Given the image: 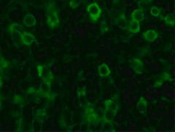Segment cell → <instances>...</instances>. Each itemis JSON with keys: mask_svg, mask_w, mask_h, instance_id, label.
I'll return each instance as SVG.
<instances>
[{"mask_svg": "<svg viewBox=\"0 0 175 132\" xmlns=\"http://www.w3.org/2000/svg\"><path fill=\"white\" fill-rule=\"evenodd\" d=\"M144 35H145V38L147 41H150V42H153L156 39V38L158 37V34L156 31L154 30H148V31L146 32L145 33H144Z\"/></svg>", "mask_w": 175, "mask_h": 132, "instance_id": "cell-4", "label": "cell"}, {"mask_svg": "<svg viewBox=\"0 0 175 132\" xmlns=\"http://www.w3.org/2000/svg\"><path fill=\"white\" fill-rule=\"evenodd\" d=\"M166 24H170V25L173 26L174 24V18L173 14H169L166 17Z\"/></svg>", "mask_w": 175, "mask_h": 132, "instance_id": "cell-12", "label": "cell"}, {"mask_svg": "<svg viewBox=\"0 0 175 132\" xmlns=\"http://www.w3.org/2000/svg\"><path fill=\"white\" fill-rule=\"evenodd\" d=\"M1 98H0V111H1Z\"/></svg>", "mask_w": 175, "mask_h": 132, "instance_id": "cell-16", "label": "cell"}, {"mask_svg": "<svg viewBox=\"0 0 175 132\" xmlns=\"http://www.w3.org/2000/svg\"><path fill=\"white\" fill-rule=\"evenodd\" d=\"M88 12L93 21H96L101 15V9L96 4H92L88 7Z\"/></svg>", "mask_w": 175, "mask_h": 132, "instance_id": "cell-1", "label": "cell"}, {"mask_svg": "<svg viewBox=\"0 0 175 132\" xmlns=\"http://www.w3.org/2000/svg\"><path fill=\"white\" fill-rule=\"evenodd\" d=\"M47 20H48L49 26L52 28H56L59 25V20H58V17L56 12L50 11Z\"/></svg>", "mask_w": 175, "mask_h": 132, "instance_id": "cell-3", "label": "cell"}, {"mask_svg": "<svg viewBox=\"0 0 175 132\" xmlns=\"http://www.w3.org/2000/svg\"><path fill=\"white\" fill-rule=\"evenodd\" d=\"M150 13H151V14L153 15V16L158 17L159 16V14H160V10H159L158 7H153L151 8V10H150Z\"/></svg>", "mask_w": 175, "mask_h": 132, "instance_id": "cell-13", "label": "cell"}, {"mask_svg": "<svg viewBox=\"0 0 175 132\" xmlns=\"http://www.w3.org/2000/svg\"><path fill=\"white\" fill-rule=\"evenodd\" d=\"M137 110L140 113H145L147 111V103L143 98H141L139 102L137 104Z\"/></svg>", "mask_w": 175, "mask_h": 132, "instance_id": "cell-9", "label": "cell"}, {"mask_svg": "<svg viewBox=\"0 0 175 132\" xmlns=\"http://www.w3.org/2000/svg\"><path fill=\"white\" fill-rule=\"evenodd\" d=\"M128 28H129V30L130 31H131L132 33H138L139 30V21H135V20H133V21H130L129 25H128Z\"/></svg>", "mask_w": 175, "mask_h": 132, "instance_id": "cell-10", "label": "cell"}, {"mask_svg": "<svg viewBox=\"0 0 175 132\" xmlns=\"http://www.w3.org/2000/svg\"><path fill=\"white\" fill-rule=\"evenodd\" d=\"M106 107H107V113H106V117L107 118L113 117L115 115L117 110L116 105L111 101H107L105 102Z\"/></svg>", "mask_w": 175, "mask_h": 132, "instance_id": "cell-2", "label": "cell"}, {"mask_svg": "<svg viewBox=\"0 0 175 132\" xmlns=\"http://www.w3.org/2000/svg\"><path fill=\"white\" fill-rule=\"evenodd\" d=\"M22 39H23V41H24V44H25L26 45H28V46L31 45V44H32V43L35 41V38H34L33 35H31V34L27 33H24V34H23Z\"/></svg>", "mask_w": 175, "mask_h": 132, "instance_id": "cell-6", "label": "cell"}, {"mask_svg": "<svg viewBox=\"0 0 175 132\" xmlns=\"http://www.w3.org/2000/svg\"><path fill=\"white\" fill-rule=\"evenodd\" d=\"M131 16L133 20H135V21H142L144 18V13L143 12H142V10L139 9V10H134V11L133 12V13H132Z\"/></svg>", "mask_w": 175, "mask_h": 132, "instance_id": "cell-7", "label": "cell"}, {"mask_svg": "<svg viewBox=\"0 0 175 132\" xmlns=\"http://www.w3.org/2000/svg\"><path fill=\"white\" fill-rule=\"evenodd\" d=\"M99 73L102 76H107L110 73V70L108 66L106 64H102L99 67Z\"/></svg>", "mask_w": 175, "mask_h": 132, "instance_id": "cell-11", "label": "cell"}, {"mask_svg": "<svg viewBox=\"0 0 175 132\" xmlns=\"http://www.w3.org/2000/svg\"><path fill=\"white\" fill-rule=\"evenodd\" d=\"M24 24L27 27H32L36 24V19L32 15H27L24 20Z\"/></svg>", "mask_w": 175, "mask_h": 132, "instance_id": "cell-8", "label": "cell"}, {"mask_svg": "<svg viewBox=\"0 0 175 132\" xmlns=\"http://www.w3.org/2000/svg\"><path fill=\"white\" fill-rule=\"evenodd\" d=\"M118 24H119V25H120V24H123V27H125V26H126V20H125V18H124V16H123V17H121V18H120L119 19H118Z\"/></svg>", "mask_w": 175, "mask_h": 132, "instance_id": "cell-15", "label": "cell"}, {"mask_svg": "<svg viewBox=\"0 0 175 132\" xmlns=\"http://www.w3.org/2000/svg\"><path fill=\"white\" fill-rule=\"evenodd\" d=\"M132 66H133V69L135 71L138 73H141L143 70V64L142 62H140L138 59H133L132 60Z\"/></svg>", "mask_w": 175, "mask_h": 132, "instance_id": "cell-5", "label": "cell"}, {"mask_svg": "<svg viewBox=\"0 0 175 132\" xmlns=\"http://www.w3.org/2000/svg\"><path fill=\"white\" fill-rule=\"evenodd\" d=\"M98 117L95 114H90L88 116V121L90 123H96L97 122Z\"/></svg>", "mask_w": 175, "mask_h": 132, "instance_id": "cell-14", "label": "cell"}]
</instances>
